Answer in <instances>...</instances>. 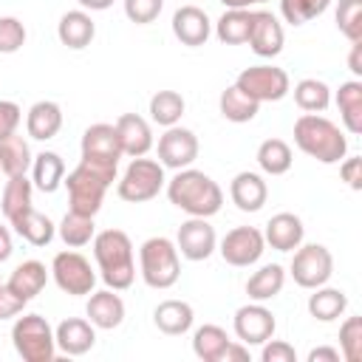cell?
<instances>
[{"instance_id": "6da1fadb", "label": "cell", "mask_w": 362, "mask_h": 362, "mask_svg": "<svg viewBox=\"0 0 362 362\" xmlns=\"http://www.w3.org/2000/svg\"><path fill=\"white\" fill-rule=\"evenodd\" d=\"M167 198L189 218H212L223 206V189L206 173L184 167L167 181Z\"/></svg>"}, {"instance_id": "7a4b0ae2", "label": "cell", "mask_w": 362, "mask_h": 362, "mask_svg": "<svg viewBox=\"0 0 362 362\" xmlns=\"http://www.w3.org/2000/svg\"><path fill=\"white\" fill-rule=\"evenodd\" d=\"M116 167L119 164H107V161H93V158H82L71 173H68V209L79 212V215H90L96 218V212L102 209L105 192L107 187L116 181Z\"/></svg>"}, {"instance_id": "3957f363", "label": "cell", "mask_w": 362, "mask_h": 362, "mask_svg": "<svg viewBox=\"0 0 362 362\" xmlns=\"http://www.w3.org/2000/svg\"><path fill=\"white\" fill-rule=\"evenodd\" d=\"M93 257L99 266V277L105 280L107 288L124 291L136 280V257H133V243L127 232L122 229H105L93 235Z\"/></svg>"}, {"instance_id": "277c9868", "label": "cell", "mask_w": 362, "mask_h": 362, "mask_svg": "<svg viewBox=\"0 0 362 362\" xmlns=\"http://www.w3.org/2000/svg\"><path fill=\"white\" fill-rule=\"evenodd\" d=\"M294 144L320 164H339L348 153L345 133L331 119L317 113H303L294 122Z\"/></svg>"}, {"instance_id": "5b68a950", "label": "cell", "mask_w": 362, "mask_h": 362, "mask_svg": "<svg viewBox=\"0 0 362 362\" xmlns=\"http://www.w3.org/2000/svg\"><path fill=\"white\" fill-rule=\"evenodd\" d=\"M139 272L150 288H170L181 277L178 249L170 238H147L139 249Z\"/></svg>"}, {"instance_id": "8992f818", "label": "cell", "mask_w": 362, "mask_h": 362, "mask_svg": "<svg viewBox=\"0 0 362 362\" xmlns=\"http://www.w3.org/2000/svg\"><path fill=\"white\" fill-rule=\"evenodd\" d=\"M11 342L14 351L25 362H54L57 356V339L54 328L42 314H23L11 325Z\"/></svg>"}, {"instance_id": "52a82bcc", "label": "cell", "mask_w": 362, "mask_h": 362, "mask_svg": "<svg viewBox=\"0 0 362 362\" xmlns=\"http://www.w3.org/2000/svg\"><path fill=\"white\" fill-rule=\"evenodd\" d=\"M164 167L161 161L156 158H144V156H136L130 158L127 170L122 173L119 184H116V192L122 201L127 204H144V201H153L161 187H164Z\"/></svg>"}, {"instance_id": "ba28073f", "label": "cell", "mask_w": 362, "mask_h": 362, "mask_svg": "<svg viewBox=\"0 0 362 362\" xmlns=\"http://www.w3.org/2000/svg\"><path fill=\"white\" fill-rule=\"evenodd\" d=\"M235 85L249 93L255 102H280L288 90H291V79L283 68L277 65H252V68H243L235 79Z\"/></svg>"}, {"instance_id": "9c48e42d", "label": "cell", "mask_w": 362, "mask_h": 362, "mask_svg": "<svg viewBox=\"0 0 362 362\" xmlns=\"http://www.w3.org/2000/svg\"><path fill=\"white\" fill-rule=\"evenodd\" d=\"M51 277L59 291L71 297H85L96 286V272L90 269V260L79 252H57L51 260Z\"/></svg>"}, {"instance_id": "30bf717a", "label": "cell", "mask_w": 362, "mask_h": 362, "mask_svg": "<svg viewBox=\"0 0 362 362\" xmlns=\"http://www.w3.org/2000/svg\"><path fill=\"white\" fill-rule=\"evenodd\" d=\"M334 274V257L322 243H300L291 257V277L300 288L325 286Z\"/></svg>"}, {"instance_id": "8fae6325", "label": "cell", "mask_w": 362, "mask_h": 362, "mask_svg": "<svg viewBox=\"0 0 362 362\" xmlns=\"http://www.w3.org/2000/svg\"><path fill=\"white\" fill-rule=\"evenodd\" d=\"M221 257L229 263V266H252L263 257L266 252V240H263V232L255 229V226H235L223 235L221 240Z\"/></svg>"}, {"instance_id": "7c38bea8", "label": "cell", "mask_w": 362, "mask_h": 362, "mask_svg": "<svg viewBox=\"0 0 362 362\" xmlns=\"http://www.w3.org/2000/svg\"><path fill=\"white\" fill-rule=\"evenodd\" d=\"M198 158V136L187 127H167L158 139V161L161 167H170V170H184V167H192V161Z\"/></svg>"}, {"instance_id": "4fadbf2b", "label": "cell", "mask_w": 362, "mask_h": 362, "mask_svg": "<svg viewBox=\"0 0 362 362\" xmlns=\"http://www.w3.org/2000/svg\"><path fill=\"white\" fill-rule=\"evenodd\" d=\"M274 314L263 303H249L235 311V334L243 345H263L274 337Z\"/></svg>"}, {"instance_id": "5bb4252c", "label": "cell", "mask_w": 362, "mask_h": 362, "mask_svg": "<svg viewBox=\"0 0 362 362\" xmlns=\"http://www.w3.org/2000/svg\"><path fill=\"white\" fill-rule=\"evenodd\" d=\"M218 246L215 229L209 226L206 218H189L178 226V238H175V249L187 257V260H206Z\"/></svg>"}, {"instance_id": "9a60e30c", "label": "cell", "mask_w": 362, "mask_h": 362, "mask_svg": "<svg viewBox=\"0 0 362 362\" xmlns=\"http://www.w3.org/2000/svg\"><path fill=\"white\" fill-rule=\"evenodd\" d=\"M252 51L263 59H272L283 51V42H286V34H283V25L280 20L272 14V11H252V28H249V40Z\"/></svg>"}, {"instance_id": "2e32d148", "label": "cell", "mask_w": 362, "mask_h": 362, "mask_svg": "<svg viewBox=\"0 0 362 362\" xmlns=\"http://www.w3.org/2000/svg\"><path fill=\"white\" fill-rule=\"evenodd\" d=\"M173 34L181 45H189V48H198V45H206L209 34H212V23H209V14L198 6H181L175 8L173 14Z\"/></svg>"}, {"instance_id": "e0dca14e", "label": "cell", "mask_w": 362, "mask_h": 362, "mask_svg": "<svg viewBox=\"0 0 362 362\" xmlns=\"http://www.w3.org/2000/svg\"><path fill=\"white\" fill-rule=\"evenodd\" d=\"M82 158L119 164V158H122V144H119L116 127L107 124V122L90 124V127L82 133Z\"/></svg>"}, {"instance_id": "ac0fdd59", "label": "cell", "mask_w": 362, "mask_h": 362, "mask_svg": "<svg viewBox=\"0 0 362 362\" xmlns=\"http://www.w3.org/2000/svg\"><path fill=\"white\" fill-rule=\"evenodd\" d=\"M54 339L57 348L68 356H82L96 345V328L90 320L82 317H68L54 328Z\"/></svg>"}, {"instance_id": "d6986e66", "label": "cell", "mask_w": 362, "mask_h": 362, "mask_svg": "<svg viewBox=\"0 0 362 362\" xmlns=\"http://www.w3.org/2000/svg\"><path fill=\"white\" fill-rule=\"evenodd\" d=\"M116 133H119V144H122V156H147L153 147V130L147 124V119H141L139 113H122L116 119Z\"/></svg>"}, {"instance_id": "ffe728a7", "label": "cell", "mask_w": 362, "mask_h": 362, "mask_svg": "<svg viewBox=\"0 0 362 362\" xmlns=\"http://www.w3.org/2000/svg\"><path fill=\"white\" fill-rule=\"evenodd\" d=\"M305 238V226L300 221V215L294 212H277L269 218L266 223V232H263V240L277 249V252H294Z\"/></svg>"}, {"instance_id": "44dd1931", "label": "cell", "mask_w": 362, "mask_h": 362, "mask_svg": "<svg viewBox=\"0 0 362 362\" xmlns=\"http://www.w3.org/2000/svg\"><path fill=\"white\" fill-rule=\"evenodd\" d=\"M88 320L93 322V328H102V331H113L122 325L124 320V300L113 291V288H105V291H90L88 297Z\"/></svg>"}, {"instance_id": "7402d4cb", "label": "cell", "mask_w": 362, "mask_h": 362, "mask_svg": "<svg viewBox=\"0 0 362 362\" xmlns=\"http://www.w3.org/2000/svg\"><path fill=\"white\" fill-rule=\"evenodd\" d=\"M229 195H232V204H235L240 212H257V209H263V204H266V198H269V187H266L263 175L243 170V173H238V175L232 178Z\"/></svg>"}, {"instance_id": "603a6c76", "label": "cell", "mask_w": 362, "mask_h": 362, "mask_svg": "<svg viewBox=\"0 0 362 362\" xmlns=\"http://www.w3.org/2000/svg\"><path fill=\"white\" fill-rule=\"evenodd\" d=\"M57 37L62 45L74 48V51H82L93 42L96 37V23L90 20V14L85 8H76V11H65L57 23Z\"/></svg>"}, {"instance_id": "cb8c5ba5", "label": "cell", "mask_w": 362, "mask_h": 362, "mask_svg": "<svg viewBox=\"0 0 362 362\" xmlns=\"http://www.w3.org/2000/svg\"><path fill=\"white\" fill-rule=\"evenodd\" d=\"M62 127V107L51 99H40L28 107V116H25V133L37 141H48L59 133Z\"/></svg>"}, {"instance_id": "d4e9b609", "label": "cell", "mask_w": 362, "mask_h": 362, "mask_svg": "<svg viewBox=\"0 0 362 362\" xmlns=\"http://www.w3.org/2000/svg\"><path fill=\"white\" fill-rule=\"evenodd\" d=\"M153 322H156V328H158L161 334H167V337H181V334H187V331L192 328L195 311H192V305L184 303V300H164V303L156 305Z\"/></svg>"}, {"instance_id": "484cf974", "label": "cell", "mask_w": 362, "mask_h": 362, "mask_svg": "<svg viewBox=\"0 0 362 362\" xmlns=\"http://www.w3.org/2000/svg\"><path fill=\"white\" fill-rule=\"evenodd\" d=\"M48 274H51V269H45V263H40V260H23V263L11 272V277H8L6 286H8L17 297H23V300L28 303V300H34V297L45 288Z\"/></svg>"}, {"instance_id": "4316f807", "label": "cell", "mask_w": 362, "mask_h": 362, "mask_svg": "<svg viewBox=\"0 0 362 362\" xmlns=\"http://www.w3.org/2000/svg\"><path fill=\"white\" fill-rule=\"evenodd\" d=\"M65 181V161L59 153H51V150H42L40 156H34L31 161V184L40 189V192H57L59 184Z\"/></svg>"}, {"instance_id": "83f0119b", "label": "cell", "mask_w": 362, "mask_h": 362, "mask_svg": "<svg viewBox=\"0 0 362 362\" xmlns=\"http://www.w3.org/2000/svg\"><path fill=\"white\" fill-rule=\"evenodd\" d=\"M8 223H11L14 232H17L23 240H28L31 246H48V243L54 240V232H57L54 221H51L48 215L37 212L34 206L25 209V212H20V215H17L14 221H8Z\"/></svg>"}, {"instance_id": "f1b7e54d", "label": "cell", "mask_w": 362, "mask_h": 362, "mask_svg": "<svg viewBox=\"0 0 362 362\" xmlns=\"http://www.w3.org/2000/svg\"><path fill=\"white\" fill-rule=\"evenodd\" d=\"M283 286H286V269L280 263H266L246 280V294L255 303H266V300L277 297L283 291Z\"/></svg>"}, {"instance_id": "f546056e", "label": "cell", "mask_w": 362, "mask_h": 362, "mask_svg": "<svg viewBox=\"0 0 362 362\" xmlns=\"http://www.w3.org/2000/svg\"><path fill=\"white\" fill-rule=\"evenodd\" d=\"M337 107H339V119H342L345 130L354 136L362 133V82L359 79H348L339 85Z\"/></svg>"}, {"instance_id": "4dcf8cb0", "label": "cell", "mask_w": 362, "mask_h": 362, "mask_svg": "<svg viewBox=\"0 0 362 362\" xmlns=\"http://www.w3.org/2000/svg\"><path fill=\"white\" fill-rule=\"evenodd\" d=\"M31 147L23 136L11 133L6 139H0V173H6L8 178L11 175H25L31 170Z\"/></svg>"}, {"instance_id": "1f68e13d", "label": "cell", "mask_w": 362, "mask_h": 362, "mask_svg": "<svg viewBox=\"0 0 362 362\" xmlns=\"http://www.w3.org/2000/svg\"><path fill=\"white\" fill-rule=\"evenodd\" d=\"M311 291H314V294L308 297V314H311L314 320H320V322H334V320H339V317L345 314V308H348L345 291L328 288V286H317V288H311Z\"/></svg>"}, {"instance_id": "d6a6232c", "label": "cell", "mask_w": 362, "mask_h": 362, "mask_svg": "<svg viewBox=\"0 0 362 362\" xmlns=\"http://www.w3.org/2000/svg\"><path fill=\"white\" fill-rule=\"evenodd\" d=\"M218 107H221V116L226 122H235V124H243V122H252L260 110V102H255L249 93H243L238 85H229L221 99H218Z\"/></svg>"}, {"instance_id": "836d02e7", "label": "cell", "mask_w": 362, "mask_h": 362, "mask_svg": "<svg viewBox=\"0 0 362 362\" xmlns=\"http://www.w3.org/2000/svg\"><path fill=\"white\" fill-rule=\"evenodd\" d=\"M249 28H252L249 8H226L215 23V37L223 45H240L249 40Z\"/></svg>"}, {"instance_id": "e575fe53", "label": "cell", "mask_w": 362, "mask_h": 362, "mask_svg": "<svg viewBox=\"0 0 362 362\" xmlns=\"http://www.w3.org/2000/svg\"><path fill=\"white\" fill-rule=\"evenodd\" d=\"M229 342L232 339L226 337V331L221 325H201L192 334V354L201 362H221V356H223Z\"/></svg>"}, {"instance_id": "d590c367", "label": "cell", "mask_w": 362, "mask_h": 362, "mask_svg": "<svg viewBox=\"0 0 362 362\" xmlns=\"http://www.w3.org/2000/svg\"><path fill=\"white\" fill-rule=\"evenodd\" d=\"M184 110H187V102H184V96L178 90H156L150 96V119L156 124H161V127L178 124Z\"/></svg>"}, {"instance_id": "8d00e7d4", "label": "cell", "mask_w": 362, "mask_h": 362, "mask_svg": "<svg viewBox=\"0 0 362 362\" xmlns=\"http://www.w3.org/2000/svg\"><path fill=\"white\" fill-rule=\"evenodd\" d=\"M291 161H294L291 147L283 139H266V141H260V147H257V164H260V170L266 175H283V173H288L291 170Z\"/></svg>"}, {"instance_id": "74e56055", "label": "cell", "mask_w": 362, "mask_h": 362, "mask_svg": "<svg viewBox=\"0 0 362 362\" xmlns=\"http://www.w3.org/2000/svg\"><path fill=\"white\" fill-rule=\"evenodd\" d=\"M31 192H34V184L25 175H11L6 181V189H3V198H0L6 221H14L20 212L31 209Z\"/></svg>"}, {"instance_id": "f35d334b", "label": "cell", "mask_w": 362, "mask_h": 362, "mask_svg": "<svg viewBox=\"0 0 362 362\" xmlns=\"http://www.w3.org/2000/svg\"><path fill=\"white\" fill-rule=\"evenodd\" d=\"M294 102L305 113H322L331 105V88L322 79H314V76L300 79L294 85Z\"/></svg>"}, {"instance_id": "ab89813d", "label": "cell", "mask_w": 362, "mask_h": 362, "mask_svg": "<svg viewBox=\"0 0 362 362\" xmlns=\"http://www.w3.org/2000/svg\"><path fill=\"white\" fill-rule=\"evenodd\" d=\"M57 232H59V238H62L65 246L79 249V246H85V243L93 240V235H96V223H93L90 215H79V212H71V209H68L65 218L59 221Z\"/></svg>"}, {"instance_id": "60d3db41", "label": "cell", "mask_w": 362, "mask_h": 362, "mask_svg": "<svg viewBox=\"0 0 362 362\" xmlns=\"http://www.w3.org/2000/svg\"><path fill=\"white\" fill-rule=\"evenodd\" d=\"M328 6H331V0H280V14L291 25H305L314 17L325 14Z\"/></svg>"}, {"instance_id": "b9f144b4", "label": "cell", "mask_w": 362, "mask_h": 362, "mask_svg": "<svg viewBox=\"0 0 362 362\" xmlns=\"http://www.w3.org/2000/svg\"><path fill=\"white\" fill-rule=\"evenodd\" d=\"M337 28L351 42H362V0L337 3Z\"/></svg>"}, {"instance_id": "7bdbcfd3", "label": "cell", "mask_w": 362, "mask_h": 362, "mask_svg": "<svg viewBox=\"0 0 362 362\" xmlns=\"http://www.w3.org/2000/svg\"><path fill=\"white\" fill-rule=\"evenodd\" d=\"M339 354L345 362H362V317H348L339 325Z\"/></svg>"}, {"instance_id": "ee69618b", "label": "cell", "mask_w": 362, "mask_h": 362, "mask_svg": "<svg viewBox=\"0 0 362 362\" xmlns=\"http://www.w3.org/2000/svg\"><path fill=\"white\" fill-rule=\"evenodd\" d=\"M25 25L17 17H0V54H17L25 45Z\"/></svg>"}, {"instance_id": "f6af8a7d", "label": "cell", "mask_w": 362, "mask_h": 362, "mask_svg": "<svg viewBox=\"0 0 362 362\" xmlns=\"http://www.w3.org/2000/svg\"><path fill=\"white\" fill-rule=\"evenodd\" d=\"M164 8V0H124V14L136 25L153 23Z\"/></svg>"}, {"instance_id": "bcb514c9", "label": "cell", "mask_w": 362, "mask_h": 362, "mask_svg": "<svg viewBox=\"0 0 362 362\" xmlns=\"http://www.w3.org/2000/svg\"><path fill=\"white\" fill-rule=\"evenodd\" d=\"M260 362H297V351L283 339H266L260 348Z\"/></svg>"}, {"instance_id": "7dc6e473", "label": "cell", "mask_w": 362, "mask_h": 362, "mask_svg": "<svg viewBox=\"0 0 362 362\" xmlns=\"http://www.w3.org/2000/svg\"><path fill=\"white\" fill-rule=\"evenodd\" d=\"M20 119H23L20 105H17V102H8V99H0V139L17 133Z\"/></svg>"}, {"instance_id": "c3c4849f", "label": "cell", "mask_w": 362, "mask_h": 362, "mask_svg": "<svg viewBox=\"0 0 362 362\" xmlns=\"http://www.w3.org/2000/svg\"><path fill=\"white\" fill-rule=\"evenodd\" d=\"M23 308H25V300L17 297L6 283H0V320H11L23 314Z\"/></svg>"}, {"instance_id": "681fc988", "label": "cell", "mask_w": 362, "mask_h": 362, "mask_svg": "<svg viewBox=\"0 0 362 362\" xmlns=\"http://www.w3.org/2000/svg\"><path fill=\"white\" fill-rule=\"evenodd\" d=\"M339 175H342V181H345L351 189H362V158H359V156L342 158V161H339Z\"/></svg>"}, {"instance_id": "f907efd6", "label": "cell", "mask_w": 362, "mask_h": 362, "mask_svg": "<svg viewBox=\"0 0 362 362\" xmlns=\"http://www.w3.org/2000/svg\"><path fill=\"white\" fill-rule=\"evenodd\" d=\"M221 362H249V345H243L240 339L238 342H229Z\"/></svg>"}, {"instance_id": "816d5d0a", "label": "cell", "mask_w": 362, "mask_h": 362, "mask_svg": "<svg viewBox=\"0 0 362 362\" xmlns=\"http://www.w3.org/2000/svg\"><path fill=\"white\" fill-rule=\"evenodd\" d=\"M339 351L337 348H325V345H320V348H314V351H308V362H339Z\"/></svg>"}, {"instance_id": "f5cc1de1", "label": "cell", "mask_w": 362, "mask_h": 362, "mask_svg": "<svg viewBox=\"0 0 362 362\" xmlns=\"http://www.w3.org/2000/svg\"><path fill=\"white\" fill-rule=\"evenodd\" d=\"M348 68H351V74H354V76H362V42H351Z\"/></svg>"}, {"instance_id": "db71d44e", "label": "cell", "mask_w": 362, "mask_h": 362, "mask_svg": "<svg viewBox=\"0 0 362 362\" xmlns=\"http://www.w3.org/2000/svg\"><path fill=\"white\" fill-rule=\"evenodd\" d=\"M11 252H14V243H11V232L0 223V263H6L8 257H11Z\"/></svg>"}, {"instance_id": "11a10c76", "label": "cell", "mask_w": 362, "mask_h": 362, "mask_svg": "<svg viewBox=\"0 0 362 362\" xmlns=\"http://www.w3.org/2000/svg\"><path fill=\"white\" fill-rule=\"evenodd\" d=\"M82 8H90V11H105L113 6V0H76Z\"/></svg>"}, {"instance_id": "9f6ffc18", "label": "cell", "mask_w": 362, "mask_h": 362, "mask_svg": "<svg viewBox=\"0 0 362 362\" xmlns=\"http://www.w3.org/2000/svg\"><path fill=\"white\" fill-rule=\"evenodd\" d=\"M226 8H249V6H255V0H221Z\"/></svg>"}, {"instance_id": "6f0895ef", "label": "cell", "mask_w": 362, "mask_h": 362, "mask_svg": "<svg viewBox=\"0 0 362 362\" xmlns=\"http://www.w3.org/2000/svg\"><path fill=\"white\" fill-rule=\"evenodd\" d=\"M255 3H266V0H255Z\"/></svg>"}]
</instances>
